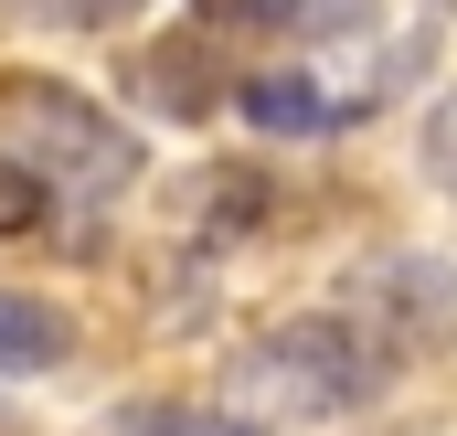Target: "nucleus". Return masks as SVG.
I'll use <instances>...</instances> for the list:
<instances>
[{"label":"nucleus","instance_id":"obj_1","mask_svg":"<svg viewBox=\"0 0 457 436\" xmlns=\"http://www.w3.org/2000/svg\"><path fill=\"white\" fill-rule=\"evenodd\" d=\"M394 383V351L351 309H309V320H277L266 340H245L224 373V405L245 426H320V415H361L372 394Z\"/></svg>","mask_w":457,"mask_h":436},{"label":"nucleus","instance_id":"obj_2","mask_svg":"<svg viewBox=\"0 0 457 436\" xmlns=\"http://www.w3.org/2000/svg\"><path fill=\"white\" fill-rule=\"evenodd\" d=\"M0 128L21 138V160H32L43 181H64L75 203H107V192H128V181H138V138H128L96 96L54 86V75L0 86Z\"/></svg>","mask_w":457,"mask_h":436},{"label":"nucleus","instance_id":"obj_3","mask_svg":"<svg viewBox=\"0 0 457 436\" xmlns=\"http://www.w3.org/2000/svg\"><path fill=\"white\" fill-rule=\"evenodd\" d=\"M383 96H394L383 64H266V75L234 86L245 128H266V138H330L351 117H372Z\"/></svg>","mask_w":457,"mask_h":436},{"label":"nucleus","instance_id":"obj_4","mask_svg":"<svg viewBox=\"0 0 457 436\" xmlns=\"http://www.w3.org/2000/svg\"><path fill=\"white\" fill-rule=\"evenodd\" d=\"M351 320L372 330L394 362H415V351H436L457 330V277L436 256H383V266L361 277V309H351Z\"/></svg>","mask_w":457,"mask_h":436},{"label":"nucleus","instance_id":"obj_5","mask_svg":"<svg viewBox=\"0 0 457 436\" xmlns=\"http://www.w3.org/2000/svg\"><path fill=\"white\" fill-rule=\"evenodd\" d=\"M64 351H75L64 309H43V298H11V288H0V373H54Z\"/></svg>","mask_w":457,"mask_h":436},{"label":"nucleus","instance_id":"obj_6","mask_svg":"<svg viewBox=\"0 0 457 436\" xmlns=\"http://www.w3.org/2000/svg\"><path fill=\"white\" fill-rule=\"evenodd\" d=\"M149 96H160V107H181V117H203V107H213V32H181V43H160V54H149Z\"/></svg>","mask_w":457,"mask_h":436},{"label":"nucleus","instance_id":"obj_7","mask_svg":"<svg viewBox=\"0 0 457 436\" xmlns=\"http://www.w3.org/2000/svg\"><path fill=\"white\" fill-rule=\"evenodd\" d=\"M96 436H255L234 405H117Z\"/></svg>","mask_w":457,"mask_h":436},{"label":"nucleus","instance_id":"obj_8","mask_svg":"<svg viewBox=\"0 0 457 436\" xmlns=\"http://www.w3.org/2000/svg\"><path fill=\"white\" fill-rule=\"evenodd\" d=\"M320 0H192V32L213 43H255V32H298Z\"/></svg>","mask_w":457,"mask_h":436},{"label":"nucleus","instance_id":"obj_9","mask_svg":"<svg viewBox=\"0 0 457 436\" xmlns=\"http://www.w3.org/2000/svg\"><path fill=\"white\" fill-rule=\"evenodd\" d=\"M43 214H54V181L32 160H0V234H32Z\"/></svg>","mask_w":457,"mask_h":436},{"label":"nucleus","instance_id":"obj_10","mask_svg":"<svg viewBox=\"0 0 457 436\" xmlns=\"http://www.w3.org/2000/svg\"><path fill=\"white\" fill-rule=\"evenodd\" d=\"M255 203H266V181H255V171H213V234H245Z\"/></svg>","mask_w":457,"mask_h":436},{"label":"nucleus","instance_id":"obj_11","mask_svg":"<svg viewBox=\"0 0 457 436\" xmlns=\"http://www.w3.org/2000/svg\"><path fill=\"white\" fill-rule=\"evenodd\" d=\"M426 171H436V181L457 192V96H447L436 117H426Z\"/></svg>","mask_w":457,"mask_h":436},{"label":"nucleus","instance_id":"obj_12","mask_svg":"<svg viewBox=\"0 0 457 436\" xmlns=\"http://www.w3.org/2000/svg\"><path fill=\"white\" fill-rule=\"evenodd\" d=\"M54 21H117V11H138V0H43Z\"/></svg>","mask_w":457,"mask_h":436}]
</instances>
